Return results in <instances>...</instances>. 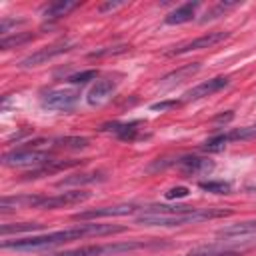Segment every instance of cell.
Wrapping results in <instances>:
<instances>
[{
	"instance_id": "cell-29",
	"label": "cell",
	"mask_w": 256,
	"mask_h": 256,
	"mask_svg": "<svg viewBox=\"0 0 256 256\" xmlns=\"http://www.w3.org/2000/svg\"><path fill=\"white\" fill-rule=\"evenodd\" d=\"M98 78V70H82V72H76V74H70L66 80L70 84H86L90 80H96Z\"/></svg>"
},
{
	"instance_id": "cell-8",
	"label": "cell",
	"mask_w": 256,
	"mask_h": 256,
	"mask_svg": "<svg viewBox=\"0 0 256 256\" xmlns=\"http://www.w3.org/2000/svg\"><path fill=\"white\" fill-rule=\"evenodd\" d=\"M228 36H230V34H228V32H222V30L208 32V34H204V36H200V38H194V40H190V42H186V44H180V46L172 48V50L168 52V56H180V54H186V52H192V50L210 48V46H214V44L226 40Z\"/></svg>"
},
{
	"instance_id": "cell-27",
	"label": "cell",
	"mask_w": 256,
	"mask_h": 256,
	"mask_svg": "<svg viewBox=\"0 0 256 256\" xmlns=\"http://www.w3.org/2000/svg\"><path fill=\"white\" fill-rule=\"evenodd\" d=\"M130 46L128 44H120V46H108V48H100V50H94L88 54V58H106V56H118V54H124L128 52Z\"/></svg>"
},
{
	"instance_id": "cell-33",
	"label": "cell",
	"mask_w": 256,
	"mask_h": 256,
	"mask_svg": "<svg viewBox=\"0 0 256 256\" xmlns=\"http://www.w3.org/2000/svg\"><path fill=\"white\" fill-rule=\"evenodd\" d=\"M122 6H126V2H122V0H118V2H104V4H100V12H114V10H118V8H122Z\"/></svg>"
},
{
	"instance_id": "cell-2",
	"label": "cell",
	"mask_w": 256,
	"mask_h": 256,
	"mask_svg": "<svg viewBox=\"0 0 256 256\" xmlns=\"http://www.w3.org/2000/svg\"><path fill=\"white\" fill-rule=\"evenodd\" d=\"M224 216H232V210L230 208H194V210L182 212V214H138L136 216V224L172 228V226L196 224V222L224 218Z\"/></svg>"
},
{
	"instance_id": "cell-15",
	"label": "cell",
	"mask_w": 256,
	"mask_h": 256,
	"mask_svg": "<svg viewBox=\"0 0 256 256\" xmlns=\"http://www.w3.org/2000/svg\"><path fill=\"white\" fill-rule=\"evenodd\" d=\"M200 8V2H186V4H180L176 6L172 12L166 14L164 22L168 26H176V24H184V22H190L194 16H196V10Z\"/></svg>"
},
{
	"instance_id": "cell-13",
	"label": "cell",
	"mask_w": 256,
	"mask_h": 256,
	"mask_svg": "<svg viewBox=\"0 0 256 256\" xmlns=\"http://www.w3.org/2000/svg\"><path fill=\"white\" fill-rule=\"evenodd\" d=\"M178 168L186 176H198V174H210L214 170V160L204 156H184L178 162Z\"/></svg>"
},
{
	"instance_id": "cell-1",
	"label": "cell",
	"mask_w": 256,
	"mask_h": 256,
	"mask_svg": "<svg viewBox=\"0 0 256 256\" xmlns=\"http://www.w3.org/2000/svg\"><path fill=\"white\" fill-rule=\"evenodd\" d=\"M126 232L124 226L116 224H82L76 228H66V230H56L48 232L42 236H26V238H16V240H4L0 246L2 250H18V252H32V250H44L56 244L80 240V238H90V236H110V234H120Z\"/></svg>"
},
{
	"instance_id": "cell-22",
	"label": "cell",
	"mask_w": 256,
	"mask_h": 256,
	"mask_svg": "<svg viewBox=\"0 0 256 256\" xmlns=\"http://www.w3.org/2000/svg\"><path fill=\"white\" fill-rule=\"evenodd\" d=\"M44 224H38V222H20V224H2L0 226V234L2 236H8V234H20V232H36V230H42Z\"/></svg>"
},
{
	"instance_id": "cell-7",
	"label": "cell",
	"mask_w": 256,
	"mask_h": 256,
	"mask_svg": "<svg viewBox=\"0 0 256 256\" xmlns=\"http://www.w3.org/2000/svg\"><path fill=\"white\" fill-rule=\"evenodd\" d=\"M136 212H142V206H136V204H116V206H102V208L78 212L72 218L74 220H94V218H110V216H130V214H136Z\"/></svg>"
},
{
	"instance_id": "cell-21",
	"label": "cell",
	"mask_w": 256,
	"mask_h": 256,
	"mask_svg": "<svg viewBox=\"0 0 256 256\" xmlns=\"http://www.w3.org/2000/svg\"><path fill=\"white\" fill-rule=\"evenodd\" d=\"M52 144L54 148H62V150H84L90 146V140L84 136H62V138H54Z\"/></svg>"
},
{
	"instance_id": "cell-18",
	"label": "cell",
	"mask_w": 256,
	"mask_h": 256,
	"mask_svg": "<svg viewBox=\"0 0 256 256\" xmlns=\"http://www.w3.org/2000/svg\"><path fill=\"white\" fill-rule=\"evenodd\" d=\"M106 180V172L102 170H96V172H82V174H72L68 178H62L56 182L58 188H64V186H82V184H92V182H102Z\"/></svg>"
},
{
	"instance_id": "cell-32",
	"label": "cell",
	"mask_w": 256,
	"mask_h": 256,
	"mask_svg": "<svg viewBox=\"0 0 256 256\" xmlns=\"http://www.w3.org/2000/svg\"><path fill=\"white\" fill-rule=\"evenodd\" d=\"M24 20H12V18H2V22H0V32L4 34V36H8V32H10V28L14 26H18V24H22Z\"/></svg>"
},
{
	"instance_id": "cell-9",
	"label": "cell",
	"mask_w": 256,
	"mask_h": 256,
	"mask_svg": "<svg viewBox=\"0 0 256 256\" xmlns=\"http://www.w3.org/2000/svg\"><path fill=\"white\" fill-rule=\"evenodd\" d=\"M90 198V192H82V190H70V192H60L54 196H42L38 208L44 210H54V208H64V206H72V204H80L84 200Z\"/></svg>"
},
{
	"instance_id": "cell-10",
	"label": "cell",
	"mask_w": 256,
	"mask_h": 256,
	"mask_svg": "<svg viewBox=\"0 0 256 256\" xmlns=\"http://www.w3.org/2000/svg\"><path fill=\"white\" fill-rule=\"evenodd\" d=\"M142 122L134 120V122H106L102 124V132H110L116 138L124 140V142H134L142 138Z\"/></svg>"
},
{
	"instance_id": "cell-4",
	"label": "cell",
	"mask_w": 256,
	"mask_h": 256,
	"mask_svg": "<svg viewBox=\"0 0 256 256\" xmlns=\"http://www.w3.org/2000/svg\"><path fill=\"white\" fill-rule=\"evenodd\" d=\"M50 160H52V154L50 152H46V150H34L30 146L10 150L2 158L4 166H10V168H38V166H42V164H46Z\"/></svg>"
},
{
	"instance_id": "cell-5",
	"label": "cell",
	"mask_w": 256,
	"mask_h": 256,
	"mask_svg": "<svg viewBox=\"0 0 256 256\" xmlns=\"http://www.w3.org/2000/svg\"><path fill=\"white\" fill-rule=\"evenodd\" d=\"M80 100V90L76 88H54L48 90L46 94H42L40 98V106L46 110H72Z\"/></svg>"
},
{
	"instance_id": "cell-20",
	"label": "cell",
	"mask_w": 256,
	"mask_h": 256,
	"mask_svg": "<svg viewBox=\"0 0 256 256\" xmlns=\"http://www.w3.org/2000/svg\"><path fill=\"white\" fill-rule=\"evenodd\" d=\"M254 234H256V220L238 222V224L218 230V236H222V238H242V236H254Z\"/></svg>"
},
{
	"instance_id": "cell-11",
	"label": "cell",
	"mask_w": 256,
	"mask_h": 256,
	"mask_svg": "<svg viewBox=\"0 0 256 256\" xmlns=\"http://www.w3.org/2000/svg\"><path fill=\"white\" fill-rule=\"evenodd\" d=\"M230 84V78L228 76H216V78H210L190 90L184 92V102H192V100H200V98H206L214 92H220L222 88H226Z\"/></svg>"
},
{
	"instance_id": "cell-24",
	"label": "cell",
	"mask_w": 256,
	"mask_h": 256,
	"mask_svg": "<svg viewBox=\"0 0 256 256\" xmlns=\"http://www.w3.org/2000/svg\"><path fill=\"white\" fill-rule=\"evenodd\" d=\"M236 6H238V2H218V4H214L212 8H208V10L204 12V16L200 18V22L204 24V22H208V20H214V18H218V16H224L226 10H232V8H236Z\"/></svg>"
},
{
	"instance_id": "cell-30",
	"label": "cell",
	"mask_w": 256,
	"mask_h": 256,
	"mask_svg": "<svg viewBox=\"0 0 256 256\" xmlns=\"http://www.w3.org/2000/svg\"><path fill=\"white\" fill-rule=\"evenodd\" d=\"M182 102L180 100H160V102H154L150 106V110L154 112H166V110H174V108H180Z\"/></svg>"
},
{
	"instance_id": "cell-3",
	"label": "cell",
	"mask_w": 256,
	"mask_h": 256,
	"mask_svg": "<svg viewBox=\"0 0 256 256\" xmlns=\"http://www.w3.org/2000/svg\"><path fill=\"white\" fill-rule=\"evenodd\" d=\"M156 246H164V244L162 242L128 240V242H110V244H90V246H82V248H74V250L56 252L50 256H120V254H128V252H136V250H144V248H156Z\"/></svg>"
},
{
	"instance_id": "cell-23",
	"label": "cell",
	"mask_w": 256,
	"mask_h": 256,
	"mask_svg": "<svg viewBox=\"0 0 256 256\" xmlns=\"http://www.w3.org/2000/svg\"><path fill=\"white\" fill-rule=\"evenodd\" d=\"M32 38H34L32 32H16V34H12V36H2V40H0V50L18 48V46L30 42Z\"/></svg>"
},
{
	"instance_id": "cell-12",
	"label": "cell",
	"mask_w": 256,
	"mask_h": 256,
	"mask_svg": "<svg viewBox=\"0 0 256 256\" xmlns=\"http://www.w3.org/2000/svg\"><path fill=\"white\" fill-rule=\"evenodd\" d=\"M86 160H78V158H70V160H58V158H52L50 162L38 166V168H32L30 172L24 174L26 180H36V178H42V176H48V174H54V172H62L66 168H74V166H80L84 164Z\"/></svg>"
},
{
	"instance_id": "cell-14",
	"label": "cell",
	"mask_w": 256,
	"mask_h": 256,
	"mask_svg": "<svg viewBox=\"0 0 256 256\" xmlns=\"http://www.w3.org/2000/svg\"><path fill=\"white\" fill-rule=\"evenodd\" d=\"M114 90H116V80H112V78H100V80H96L90 86V90L86 94V100H88L90 106H98V104L106 102L114 94Z\"/></svg>"
},
{
	"instance_id": "cell-6",
	"label": "cell",
	"mask_w": 256,
	"mask_h": 256,
	"mask_svg": "<svg viewBox=\"0 0 256 256\" xmlns=\"http://www.w3.org/2000/svg\"><path fill=\"white\" fill-rule=\"evenodd\" d=\"M74 48V42L70 40H62V42H56V44H50V46H44L36 52H32L30 56H26L24 60H20V68H32V66H40V64H46L48 60L60 56V54H66Z\"/></svg>"
},
{
	"instance_id": "cell-17",
	"label": "cell",
	"mask_w": 256,
	"mask_h": 256,
	"mask_svg": "<svg viewBox=\"0 0 256 256\" xmlns=\"http://www.w3.org/2000/svg\"><path fill=\"white\" fill-rule=\"evenodd\" d=\"M198 70H200V62H192V64L180 66V68L168 72L166 76H162V78H160V84H162V86H174V84H180V82H184V80H190Z\"/></svg>"
},
{
	"instance_id": "cell-16",
	"label": "cell",
	"mask_w": 256,
	"mask_h": 256,
	"mask_svg": "<svg viewBox=\"0 0 256 256\" xmlns=\"http://www.w3.org/2000/svg\"><path fill=\"white\" fill-rule=\"evenodd\" d=\"M246 248L240 246H198L184 256H242Z\"/></svg>"
},
{
	"instance_id": "cell-34",
	"label": "cell",
	"mask_w": 256,
	"mask_h": 256,
	"mask_svg": "<svg viewBox=\"0 0 256 256\" xmlns=\"http://www.w3.org/2000/svg\"><path fill=\"white\" fill-rule=\"evenodd\" d=\"M232 118H234V114H232V112L228 110L226 114H218V116L214 118V122H224V124H226V122H230Z\"/></svg>"
},
{
	"instance_id": "cell-31",
	"label": "cell",
	"mask_w": 256,
	"mask_h": 256,
	"mask_svg": "<svg viewBox=\"0 0 256 256\" xmlns=\"http://www.w3.org/2000/svg\"><path fill=\"white\" fill-rule=\"evenodd\" d=\"M188 192H190V190H188L186 186H176V188H170L164 196H166L168 200H174V198H184V196H188Z\"/></svg>"
},
{
	"instance_id": "cell-25",
	"label": "cell",
	"mask_w": 256,
	"mask_h": 256,
	"mask_svg": "<svg viewBox=\"0 0 256 256\" xmlns=\"http://www.w3.org/2000/svg\"><path fill=\"white\" fill-rule=\"evenodd\" d=\"M228 142H238V140H252L256 138V126H244V128H234L230 132H224Z\"/></svg>"
},
{
	"instance_id": "cell-26",
	"label": "cell",
	"mask_w": 256,
	"mask_h": 256,
	"mask_svg": "<svg viewBox=\"0 0 256 256\" xmlns=\"http://www.w3.org/2000/svg\"><path fill=\"white\" fill-rule=\"evenodd\" d=\"M198 186L212 194H230V190H232L230 182H224V180H208V182H200Z\"/></svg>"
},
{
	"instance_id": "cell-19",
	"label": "cell",
	"mask_w": 256,
	"mask_h": 256,
	"mask_svg": "<svg viewBox=\"0 0 256 256\" xmlns=\"http://www.w3.org/2000/svg\"><path fill=\"white\" fill-rule=\"evenodd\" d=\"M80 4L78 2H74V0H56V2H52V4H48V6H44V10H42V16L46 18V20H58V18H62V16H68L74 8H78Z\"/></svg>"
},
{
	"instance_id": "cell-28",
	"label": "cell",
	"mask_w": 256,
	"mask_h": 256,
	"mask_svg": "<svg viewBox=\"0 0 256 256\" xmlns=\"http://www.w3.org/2000/svg\"><path fill=\"white\" fill-rule=\"evenodd\" d=\"M226 144H228L226 134H216V136H212L204 142V150L206 152H220V150L226 148Z\"/></svg>"
}]
</instances>
